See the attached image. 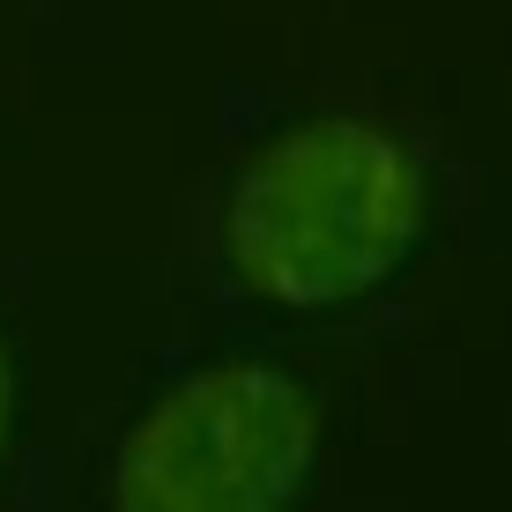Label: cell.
<instances>
[{
    "mask_svg": "<svg viewBox=\"0 0 512 512\" xmlns=\"http://www.w3.org/2000/svg\"><path fill=\"white\" fill-rule=\"evenodd\" d=\"M431 216L438 179L416 141L364 112H305L223 171L216 260L253 305L334 320L394 290Z\"/></svg>",
    "mask_w": 512,
    "mask_h": 512,
    "instance_id": "6da1fadb",
    "label": "cell"
},
{
    "mask_svg": "<svg viewBox=\"0 0 512 512\" xmlns=\"http://www.w3.org/2000/svg\"><path fill=\"white\" fill-rule=\"evenodd\" d=\"M320 394L275 357H208L119 431L104 512H297L320 468Z\"/></svg>",
    "mask_w": 512,
    "mask_h": 512,
    "instance_id": "7a4b0ae2",
    "label": "cell"
},
{
    "mask_svg": "<svg viewBox=\"0 0 512 512\" xmlns=\"http://www.w3.org/2000/svg\"><path fill=\"white\" fill-rule=\"evenodd\" d=\"M15 416H23V379H15V349H8V327H0V461H8Z\"/></svg>",
    "mask_w": 512,
    "mask_h": 512,
    "instance_id": "3957f363",
    "label": "cell"
}]
</instances>
